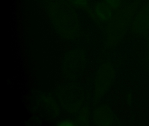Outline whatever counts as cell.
<instances>
[{
	"mask_svg": "<svg viewBox=\"0 0 149 126\" xmlns=\"http://www.w3.org/2000/svg\"><path fill=\"white\" fill-rule=\"evenodd\" d=\"M60 126H73V124H72L71 123L69 122H66L63 123H61V124H60Z\"/></svg>",
	"mask_w": 149,
	"mask_h": 126,
	"instance_id": "obj_6",
	"label": "cell"
},
{
	"mask_svg": "<svg viewBox=\"0 0 149 126\" xmlns=\"http://www.w3.org/2000/svg\"><path fill=\"white\" fill-rule=\"evenodd\" d=\"M115 77L114 69L110 64L103 66L97 81V92L100 95L105 93L110 88Z\"/></svg>",
	"mask_w": 149,
	"mask_h": 126,
	"instance_id": "obj_1",
	"label": "cell"
},
{
	"mask_svg": "<svg viewBox=\"0 0 149 126\" xmlns=\"http://www.w3.org/2000/svg\"><path fill=\"white\" fill-rule=\"evenodd\" d=\"M97 123L102 126H111L114 122V115L110 108L104 106L96 113Z\"/></svg>",
	"mask_w": 149,
	"mask_h": 126,
	"instance_id": "obj_2",
	"label": "cell"
},
{
	"mask_svg": "<svg viewBox=\"0 0 149 126\" xmlns=\"http://www.w3.org/2000/svg\"><path fill=\"white\" fill-rule=\"evenodd\" d=\"M95 11L97 16L102 21H108L112 18L111 8L106 3H102L97 4Z\"/></svg>",
	"mask_w": 149,
	"mask_h": 126,
	"instance_id": "obj_3",
	"label": "cell"
},
{
	"mask_svg": "<svg viewBox=\"0 0 149 126\" xmlns=\"http://www.w3.org/2000/svg\"><path fill=\"white\" fill-rule=\"evenodd\" d=\"M71 3L79 8H85L88 4V0H70Z\"/></svg>",
	"mask_w": 149,
	"mask_h": 126,
	"instance_id": "obj_5",
	"label": "cell"
},
{
	"mask_svg": "<svg viewBox=\"0 0 149 126\" xmlns=\"http://www.w3.org/2000/svg\"><path fill=\"white\" fill-rule=\"evenodd\" d=\"M104 1L111 8H117L121 5V0H104Z\"/></svg>",
	"mask_w": 149,
	"mask_h": 126,
	"instance_id": "obj_4",
	"label": "cell"
}]
</instances>
